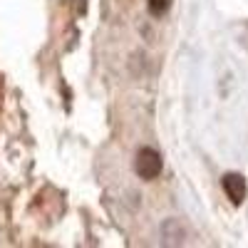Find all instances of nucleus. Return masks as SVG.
Here are the masks:
<instances>
[{"label": "nucleus", "instance_id": "1", "mask_svg": "<svg viewBox=\"0 0 248 248\" xmlns=\"http://www.w3.org/2000/svg\"><path fill=\"white\" fill-rule=\"evenodd\" d=\"M134 169H137V174H139L141 179H147V181H149V179H156V176L161 174V156H159L154 149L144 147V149L137 152Z\"/></svg>", "mask_w": 248, "mask_h": 248}, {"label": "nucleus", "instance_id": "2", "mask_svg": "<svg viewBox=\"0 0 248 248\" xmlns=\"http://www.w3.org/2000/svg\"><path fill=\"white\" fill-rule=\"evenodd\" d=\"M221 186H223L226 196L231 199V203H236V206L243 203V199H246V179L241 174H226L221 179Z\"/></svg>", "mask_w": 248, "mask_h": 248}, {"label": "nucleus", "instance_id": "3", "mask_svg": "<svg viewBox=\"0 0 248 248\" xmlns=\"http://www.w3.org/2000/svg\"><path fill=\"white\" fill-rule=\"evenodd\" d=\"M147 5H149V13L161 17L164 13H167L171 8V0H147Z\"/></svg>", "mask_w": 248, "mask_h": 248}]
</instances>
